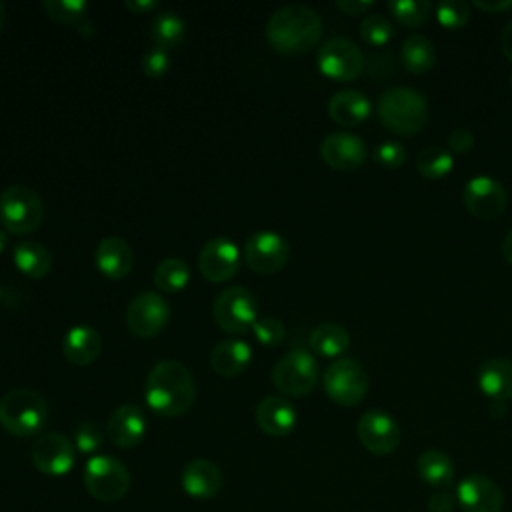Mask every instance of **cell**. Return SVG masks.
I'll list each match as a JSON object with an SVG mask.
<instances>
[{
    "mask_svg": "<svg viewBox=\"0 0 512 512\" xmlns=\"http://www.w3.org/2000/svg\"><path fill=\"white\" fill-rule=\"evenodd\" d=\"M144 398L154 414L176 418L192 408L196 400V384L182 362L160 360L146 376Z\"/></svg>",
    "mask_w": 512,
    "mask_h": 512,
    "instance_id": "cell-1",
    "label": "cell"
},
{
    "mask_svg": "<svg viewBox=\"0 0 512 512\" xmlns=\"http://www.w3.org/2000/svg\"><path fill=\"white\" fill-rule=\"evenodd\" d=\"M322 18L306 4H288L272 12L266 22V40L280 54H304L318 44Z\"/></svg>",
    "mask_w": 512,
    "mask_h": 512,
    "instance_id": "cell-2",
    "label": "cell"
},
{
    "mask_svg": "<svg viewBox=\"0 0 512 512\" xmlns=\"http://www.w3.org/2000/svg\"><path fill=\"white\" fill-rule=\"evenodd\" d=\"M46 420L48 406L36 390L14 388L0 398V426L16 438L36 436Z\"/></svg>",
    "mask_w": 512,
    "mask_h": 512,
    "instance_id": "cell-3",
    "label": "cell"
},
{
    "mask_svg": "<svg viewBox=\"0 0 512 512\" xmlns=\"http://www.w3.org/2000/svg\"><path fill=\"white\" fill-rule=\"evenodd\" d=\"M378 116L398 134H414L428 122V102L410 86L386 88L378 98Z\"/></svg>",
    "mask_w": 512,
    "mask_h": 512,
    "instance_id": "cell-4",
    "label": "cell"
},
{
    "mask_svg": "<svg viewBox=\"0 0 512 512\" xmlns=\"http://www.w3.org/2000/svg\"><path fill=\"white\" fill-rule=\"evenodd\" d=\"M42 218V198L30 186L12 184L0 192V224L10 234H30L40 228Z\"/></svg>",
    "mask_w": 512,
    "mask_h": 512,
    "instance_id": "cell-5",
    "label": "cell"
},
{
    "mask_svg": "<svg viewBox=\"0 0 512 512\" xmlns=\"http://www.w3.org/2000/svg\"><path fill=\"white\" fill-rule=\"evenodd\" d=\"M84 486L88 494L104 504L118 502L130 488L128 468L110 454H94L84 466Z\"/></svg>",
    "mask_w": 512,
    "mask_h": 512,
    "instance_id": "cell-6",
    "label": "cell"
},
{
    "mask_svg": "<svg viewBox=\"0 0 512 512\" xmlns=\"http://www.w3.org/2000/svg\"><path fill=\"white\" fill-rule=\"evenodd\" d=\"M212 320L228 334H244L258 320L254 294L244 286L224 288L212 306Z\"/></svg>",
    "mask_w": 512,
    "mask_h": 512,
    "instance_id": "cell-7",
    "label": "cell"
},
{
    "mask_svg": "<svg viewBox=\"0 0 512 512\" xmlns=\"http://www.w3.org/2000/svg\"><path fill=\"white\" fill-rule=\"evenodd\" d=\"M322 386L336 404L354 406L364 400L370 386V378L358 360L338 358L324 370Z\"/></svg>",
    "mask_w": 512,
    "mask_h": 512,
    "instance_id": "cell-8",
    "label": "cell"
},
{
    "mask_svg": "<svg viewBox=\"0 0 512 512\" xmlns=\"http://www.w3.org/2000/svg\"><path fill=\"white\" fill-rule=\"evenodd\" d=\"M270 378L274 388L282 394L306 396L318 382V362L310 352L296 348L274 364Z\"/></svg>",
    "mask_w": 512,
    "mask_h": 512,
    "instance_id": "cell-9",
    "label": "cell"
},
{
    "mask_svg": "<svg viewBox=\"0 0 512 512\" xmlns=\"http://www.w3.org/2000/svg\"><path fill=\"white\" fill-rule=\"evenodd\" d=\"M170 320V306L154 290L136 294L126 308V326L132 336L148 340L158 336Z\"/></svg>",
    "mask_w": 512,
    "mask_h": 512,
    "instance_id": "cell-10",
    "label": "cell"
},
{
    "mask_svg": "<svg viewBox=\"0 0 512 512\" xmlns=\"http://www.w3.org/2000/svg\"><path fill=\"white\" fill-rule=\"evenodd\" d=\"M318 68L324 76L336 82H348L362 72L364 54L354 40L346 36H334L320 46Z\"/></svg>",
    "mask_w": 512,
    "mask_h": 512,
    "instance_id": "cell-11",
    "label": "cell"
},
{
    "mask_svg": "<svg viewBox=\"0 0 512 512\" xmlns=\"http://www.w3.org/2000/svg\"><path fill=\"white\" fill-rule=\"evenodd\" d=\"M244 262L256 274H274L282 270L290 258V246L278 232L260 230L244 244Z\"/></svg>",
    "mask_w": 512,
    "mask_h": 512,
    "instance_id": "cell-12",
    "label": "cell"
},
{
    "mask_svg": "<svg viewBox=\"0 0 512 512\" xmlns=\"http://www.w3.org/2000/svg\"><path fill=\"white\" fill-rule=\"evenodd\" d=\"M462 200L468 212L482 220H492L500 216L508 204L504 186L488 174L472 176L462 188Z\"/></svg>",
    "mask_w": 512,
    "mask_h": 512,
    "instance_id": "cell-13",
    "label": "cell"
},
{
    "mask_svg": "<svg viewBox=\"0 0 512 512\" xmlns=\"http://www.w3.org/2000/svg\"><path fill=\"white\" fill-rule=\"evenodd\" d=\"M356 432L362 446L376 456L392 454L398 448L402 436L398 422L388 412L378 408L366 410L360 416Z\"/></svg>",
    "mask_w": 512,
    "mask_h": 512,
    "instance_id": "cell-14",
    "label": "cell"
},
{
    "mask_svg": "<svg viewBox=\"0 0 512 512\" xmlns=\"http://www.w3.org/2000/svg\"><path fill=\"white\" fill-rule=\"evenodd\" d=\"M32 464L46 476H64L74 466V444L60 432H44L32 444Z\"/></svg>",
    "mask_w": 512,
    "mask_h": 512,
    "instance_id": "cell-15",
    "label": "cell"
},
{
    "mask_svg": "<svg viewBox=\"0 0 512 512\" xmlns=\"http://www.w3.org/2000/svg\"><path fill=\"white\" fill-rule=\"evenodd\" d=\"M198 268L208 282H226L238 274L240 250L228 238H212L200 248Z\"/></svg>",
    "mask_w": 512,
    "mask_h": 512,
    "instance_id": "cell-16",
    "label": "cell"
},
{
    "mask_svg": "<svg viewBox=\"0 0 512 512\" xmlns=\"http://www.w3.org/2000/svg\"><path fill=\"white\" fill-rule=\"evenodd\" d=\"M456 502L464 512H500L504 494L492 478L468 474L456 486Z\"/></svg>",
    "mask_w": 512,
    "mask_h": 512,
    "instance_id": "cell-17",
    "label": "cell"
},
{
    "mask_svg": "<svg viewBox=\"0 0 512 512\" xmlns=\"http://www.w3.org/2000/svg\"><path fill=\"white\" fill-rule=\"evenodd\" d=\"M320 156L334 170H354L366 160V142L354 132H330L320 144Z\"/></svg>",
    "mask_w": 512,
    "mask_h": 512,
    "instance_id": "cell-18",
    "label": "cell"
},
{
    "mask_svg": "<svg viewBox=\"0 0 512 512\" xmlns=\"http://www.w3.org/2000/svg\"><path fill=\"white\" fill-rule=\"evenodd\" d=\"M108 440L124 450L138 446L146 436V416L136 404L118 406L106 422Z\"/></svg>",
    "mask_w": 512,
    "mask_h": 512,
    "instance_id": "cell-19",
    "label": "cell"
},
{
    "mask_svg": "<svg viewBox=\"0 0 512 512\" xmlns=\"http://www.w3.org/2000/svg\"><path fill=\"white\" fill-rule=\"evenodd\" d=\"M298 422V412L284 396H266L256 406L258 428L274 438L288 436Z\"/></svg>",
    "mask_w": 512,
    "mask_h": 512,
    "instance_id": "cell-20",
    "label": "cell"
},
{
    "mask_svg": "<svg viewBox=\"0 0 512 512\" xmlns=\"http://www.w3.org/2000/svg\"><path fill=\"white\" fill-rule=\"evenodd\" d=\"M94 262L100 274H104L110 280H120L132 272L134 252L124 238L106 236L96 246Z\"/></svg>",
    "mask_w": 512,
    "mask_h": 512,
    "instance_id": "cell-21",
    "label": "cell"
},
{
    "mask_svg": "<svg viewBox=\"0 0 512 512\" xmlns=\"http://www.w3.org/2000/svg\"><path fill=\"white\" fill-rule=\"evenodd\" d=\"M180 484L188 496L208 500L220 492L222 474L214 462L206 458H194L182 468Z\"/></svg>",
    "mask_w": 512,
    "mask_h": 512,
    "instance_id": "cell-22",
    "label": "cell"
},
{
    "mask_svg": "<svg viewBox=\"0 0 512 512\" xmlns=\"http://www.w3.org/2000/svg\"><path fill=\"white\" fill-rule=\"evenodd\" d=\"M102 352V336L86 324L72 326L62 340V354L74 366L92 364Z\"/></svg>",
    "mask_w": 512,
    "mask_h": 512,
    "instance_id": "cell-23",
    "label": "cell"
},
{
    "mask_svg": "<svg viewBox=\"0 0 512 512\" xmlns=\"http://www.w3.org/2000/svg\"><path fill=\"white\" fill-rule=\"evenodd\" d=\"M250 360H252V348L242 338L220 340L210 352V368L224 378L242 374L248 368Z\"/></svg>",
    "mask_w": 512,
    "mask_h": 512,
    "instance_id": "cell-24",
    "label": "cell"
},
{
    "mask_svg": "<svg viewBox=\"0 0 512 512\" xmlns=\"http://www.w3.org/2000/svg\"><path fill=\"white\" fill-rule=\"evenodd\" d=\"M478 388L490 400L506 402L512 396V360L490 358L478 366Z\"/></svg>",
    "mask_w": 512,
    "mask_h": 512,
    "instance_id": "cell-25",
    "label": "cell"
},
{
    "mask_svg": "<svg viewBox=\"0 0 512 512\" xmlns=\"http://www.w3.org/2000/svg\"><path fill=\"white\" fill-rule=\"evenodd\" d=\"M372 104L368 96L354 88H344L332 94L328 102L330 118L340 126H354L368 118Z\"/></svg>",
    "mask_w": 512,
    "mask_h": 512,
    "instance_id": "cell-26",
    "label": "cell"
},
{
    "mask_svg": "<svg viewBox=\"0 0 512 512\" xmlns=\"http://www.w3.org/2000/svg\"><path fill=\"white\" fill-rule=\"evenodd\" d=\"M14 264L24 276L40 280L52 270V254L36 240H22L14 248Z\"/></svg>",
    "mask_w": 512,
    "mask_h": 512,
    "instance_id": "cell-27",
    "label": "cell"
},
{
    "mask_svg": "<svg viewBox=\"0 0 512 512\" xmlns=\"http://www.w3.org/2000/svg\"><path fill=\"white\" fill-rule=\"evenodd\" d=\"M416 472L422 478V482L442 490L448 488L454 478V464L446 452L430 448L418 456Z\"/></svg>",
    "mask_w": 512,
    "mask_h": 512,
    "instance_id": "cell-28",
    "label": "cell"
},
{
    "mask_svg": "<svg viewBox=\"0 0 512 512\" xmlns=\"http://www.w3.org/2000/svg\"><path fill=\"white\" fill-rule=\"evenodd\" d=\"M400 60L406 70L414 74L428 72L436 62V50L430 38L424 34H410L402 40L400 46Z\"/></svg>",
    "mask_w": 512,
    "mask_h": 512,
    "instance_id": "cell-29",
    "label": "cell"
},
{
    "mask_svg": "<svg viewBox=\"0 0 512 512\" xmlns=\"http://www.w3.org/2000/svg\"><path fill=\"white\" fill-rule=\"evenodd\" d=\"M350 346V334L344 326L336 322H322L310 334V348L326 358H336L344 354Z\"/></svg>",
    "mask_w": 512,
    "mask_h": 512,
    "instance_id": "cell-30",
    "label": "cell"
},
{
    "mask_svg": "<svg viewBox=\"0 0 512 512\" xmlns=\"http://www.w3.org/2000/svg\"><path fill=\"white\" fill-rule=\"evenodd\" d=\"M184 34H186V26L182 18L174 12H162L154 16L150 22V36L158 48H164V50L178 48L184 40Z\"/></svg>",
    "mask_w": 512,
    "mask_h": 512,
    "instance_id": "cell-31",
    "label": "cell"
},
{
    "mask_svg": "<svg viewBox=\"0 0 512 512\" xmlns=\"http://www.w3.org/2000/svg\"><path fill=\"white\" fill-rule=\"evenodd\" d=\"M190 282V268L182 258L168 256L154 270V286L162 292H180Z\"/></svg>",
    "mask_w": 512,
    "mask_h": 512,
    "instance_id": "cell-32",
    "label": "cell"
},
{
    "mask_svg": "<svg viewBox=\"0 0 512 512\" xmlns=\"http://www.w3.org/2000/svg\"><path fill=\"white\" fill-rule=\"evenodd\" d=\"M416 168L424 178H444L454 168V154L440 144L426 146L416 158Z\"/></svg>",
    "mask_w": 512,
    "mask_h": 512,
    "instance_id": "cell-33",
    "label": "cell"
},
{
    "mask_svg": "<svg viewBox=\"0 0 512 512\" xmlns=\"http://www.w3.org/2000/svg\"><path fill=\"white\" fill-rule=\"evenodd\" d=\"M388 10L400 24L418 26L428 20L432 4L428 0H390Z\"/></svg>",
    "mask_w": 512,
    "mask_h": 512,
    "instance_id": "cell-34",
    "label": "cell"
},
{
    "mask_svg": "<svg viewBox=\"0 0 512 512\" xmlns=\"http://www.w3.org/2000/svg\"><path fill=\"white\" fill-rule=\"evenodd\" d=\"M44 12L60 24H78L84 20L90 4L84 0H44Z\"/></svg>",
    "mask_w": 512,
    "mask_h": 512,
    "instance_id": "cell-35",
    "label": "cell"
},
{
    "mask_svg": "<svg viewBox=\"0 0 512 512\" xmlns=\"http://www.w3.org/2000/svg\"><path fill=\"white\" fill-rule=\"evenodd\" d=\"M360 36L372 46H384L394 36V26L384 14H368L360 22Z\"/></svg>",
    "mask_w": 512,
    "mask_h": 512,
    "instance_id": "cell-36",
    "label": "cell"
},
{
    "mask_svg": "<svg viewBox=\"0 0 512 512\" xmlns=\"http://www.w3.org/2000/svg\"><path fill=\"white\" fill-rule=\"evenodd\" d=\"M436 18L440 24L448 28H458L468 22L470 16V4L464 0H442L434 8Z\"/></svg>",
    "mask_w": 512,
    "mask_h": 512,
    "instance_id": "cell-37",
    "label": "cell"
},
{
    "mask_svg": "<svg viewBox=\"0 0 512 512\" xmlns=\"http://www.w3.org/2000/svg\"><path fill=\"white\" fill-rule=\"evenodd\" d=\"M104 440V430L94 420H84L74 430V446L82 454H94Z\"/></svg>",
    "mask_w": 512,
    "mask_h": 512,
    "instance_id": "cell-38",
    "label": "cell"
},
{
    "mask_svg": "<svg viewBox=\"0 0 512 512\" xmlns=\"http://www.w3.org/2000/svg\"><path fill=\"white\" fill-rule=\"evenodd\" d=\"M252 332L256 336V340L264 346H276L284 340L286 336V328L284 324L274 318V316H262L252 324Z\"/></svg>",
    "mask_w": 512,
    "mask_h": 512,
    "instance_id": "cell-39",
    "label": "cell"
},
{
    "mask_svg": "<svg viewBox=\"0 0 512 512\" xmlns=\"http://www.w3.org/2000/svg\"><path fill=\"white\" fill-rule=\"evenodd\" d=\"M140 66L148 78H162L170 70V54L168 50L154 46L142 56Z\"/></svg>",
    "mask_w": 512,
    "mask_h": 512,
    "instance_id": "cell-40",
    "label": "cell"
},
{
    "mask_svg": "<svg viewBox=\"0 0 512 512\" xmlns=\"http://www.w3.org/2000/svg\"><path fill=\"white\" fill-rule=\"evenodd\" d=\"M374 158L378 164L382 166H388V168H396V166H402L404 160H406V148L396 142V140H384V142H378L376 148H374Z\"/></svg>",
    "mask_w": 512,
    "mask_h": 512,
    "instance_id": "cell-41",
    "label": "cell"
},
{
    "mask_svg": "<svg viewBox=\"0 0 512 512\" xmlns=\"http://www.w3.org/2000/svg\"><path fill=\"white\" fill-rule=\"evenodd\" d=\"M454 504H458V502H456V492L452 494L448 488L436 490V492H432V496L428 498V510H430V512H452V510H454Z\"/></svg>",
    "mask_w": 512,
    "mask_h": 512,
    "instance_id": "cell-42",
    "label": "cell"
},
{
    "mask_svg": "<svg viewBox=\"0 0 512 512\" xmlns=\"http://www.w3.org/2000/svg\"><path fill=\"white\" fill-rule=\"evenodd\" d=\"M474 144V134L468 128H454L448 134V150L450 152H468Z\"/></svg>",
    "mask_w": 512,
    "mask_h": 512,
    "instance_id": "cell-43",
    "label": "cell"
},
{
    "mask_svg": "<svg viewBox=\"0 0 512 512\" xmlns=\"http://www.w3.org/2000/svg\"><path fill=\"white\" fill-rule=\"evenodd\" d=\"M370 6H372V0H338L336 2V8H340L344 14H350V16L364 14Z\"/></svg>",
    "mask_w": 512,
    "mask_h": 512,
    "instance_id": "cell-44",
    "label": "cell"
},
{
    "mask_svg": "<svg viewBox=\"0 0 512 512\" xmlns=\"http://www.w3.org/2000/svg\"><path fill=\"white\" fill-rule=\"evenodd\" d=\"M124 6L134 12V14H148L152 12L154 8H158V2L156 0H126Z\"/></svg>",
    "mask_w": 512,
    "mask_h": 512,
    "instance_id": "cell-45",
    "label": "cell"
},
{
    "mask_svg": "<svg viewBox=\"0 0 512 512\" xmlns=\"http://www.w3.org/2000/svg\"><path fill=\"white\" fill-rule=\"evenodd\" d=\"M474 6L486 12H496V10H506L512 6V0H474Z\"/></svg>",
    "mask_w": 512,
    "mask_h": 512,
    "instance_id": "cell-46",
    "label": "cell"
},
{
    "mask_svg": "<svg viewBox=\"0 0 512 512\" xmlns=\"http://www.w3.org/2000/svg\"><path fill=\"white\" fill-rule=\"evenodd\" d=\"M500 48H502V52L512 60V20H508L506 26L502 28V34H500Z\"/></svg>",
    "mask_w": 512,
    "mask_h": 512,
    "instance_id": "cell-47",
    "label": "cell"
},
{
    "mask_svg": "<svg viewBox=\"0 0 512 512\" xmlns=\"http://www.w3.org/2000/svg\"><path fill=\"white\" fill-rule=\"evenodd\" d=\"M502 256L512 264V228L506 232V236L502 240Z\"/></svg>",
    "mask_w": 512,
    "mask_h": 512,
    "instance_id": "cell-48",
    "label": "cell"
},
{
    "mask_svg": "<svg viewBox=\"0 0 512 512\" xmlns=\"http://www.w3.org/2000/svg\"><path fill=\"white\" fill-rule=\"evenodd\" d=\"M504 402H500V400H490V414L492 416H502L504 414Z\"/></svg>",
    "mask_w": 512,
    "mask_h": 512,
    "instance_id": "cell-49",
    "label": "cell"
},
{
    "mask_svg": "<svg viewBox=\"0 0 512 512\" xmlns=\"http://www.w3.org/2000/svg\"><path fill=\"white\" fill-rule=\"evenodd\" d=\"M6 242H8V236H6L4 230H0V254H2L4 248H6Z\"/></svg>",
    "mask_w": 512,
    "mask_h": 512,
    "instance_id": "cell-50",
    "label": "cell"
},
{
    "mask_svg": "<svg viewBox=\"0 0 512 512\" xmlns=\"http://www.w3.org/2000/svg\"><path fill=\"white\" fill-rule=\"evenodd\" d=\"M4 22H6V8H4V4L0 2V30H2Z\"/></svg>",
    "mask_w": 512,
    "mask_h": 512,
    "instance_id": "cell-51",
    "label": "cell"
},
{
    "mask_svg": "<svg viewBox=\"0 0 512 512\" xmlns=\"http://www.w3.org/2000/svg\"><path fill=\"white\" fill-rule=\"evenodd\" d=\"M510 84H512V74H510Z\"/></svg>",
    "mask_w": 512,
    "mask_h": 512,
    "instance_id": "cell-52",
    "label": "cell"
},
{
    "mask_svg": "<svg viewBox=\"0 0 512 512\" xmlns=\"http://www.w3.org/2000/svg\"><path fill=\"white\" fill-rule=\"evenodd\" d=\"M0 296H2V286H0Z\"/></svg>",
    "mask_w": 512,
    "mask_h": 512,
    "instance_id": "cell-53",
    "label": "cell"
}]
</instances>
